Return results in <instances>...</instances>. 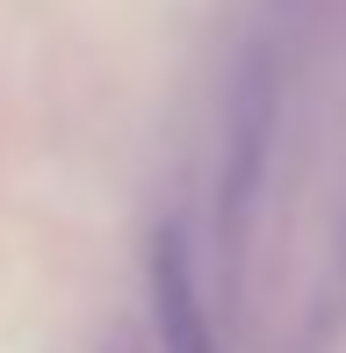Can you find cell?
<instances>
[{
  "instance_id": "1",
  "label": "cell",
  "mask_w": 346,
  "mask_h": 353,
  "mask_svg": "<svg viewBox=\"0 0 346 353\" xmlns=\"http://www.w3.org/2000/svg\"><path fill=\"white\" fill-rule=\"evenodd\" d=\"M267 152H274V72L245 65L231 101H224V166H216V216L231 231H245V216L260 202Z\"/></svg>"
},
{
  "instance_id": "2",
  "label": "cell",
  "mask_w": 346,
  "mask_h": 353,
  "mask_svg": "<svg viewBox=\"0 0 346 353\" xmlns=\"http://www.w3.org/2000/svg\"><path fill=\"white\" fill-rule=\"evenodd\" d=\"M152 332H159V353H216L210 303H202V281H195L181 223H166L152 238Z\"/></svg>"
}]
</instances>
